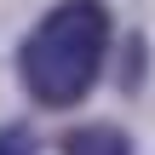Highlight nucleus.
I'll return each instance as SVG.
<instances>
[{
    "instance_id": "1",
    "label": "nucleus",
    "mask_w": 155,
    "mask_h": 155,
    "mask_svg": "<svg viewBox=\"0 0 155 155\" xmlns=\"http://www.w3.org/2000/svg\"><path fill=\"white\" fill-rule=\"evenodd\" d=\"M109 69V6L58 0L17 46V81L40 109H75Z\"/></svg>"
},
{
    "instance_id": "2",
    "label": "nucleus",
    "mask_w": 155,
    "mask_h": 155,
    "mask_svg": "<svg viewBox=\"0 0 155 155\" xmlns=\"http://www.w3.org/2000/svg\"><path fill=\"white\" fill-rule=\"evenodd\" d=\"M58 150H63V155H132V138H127L121 127H104V121H92V127H75V132H63V138H58Z\"/></svg>"
},
{
    "instance_id": "3",
    "label": "nucleus",
    "mask_w": 155,
    "mask_h": 155,
    "mask_svg": "<svg viewBox=\"0 0 155 155\" xmlns=\"http://www.w3.org/2000/svg\"><path fill=\"white\" fill-rule=\"evenodd\" d=\"M0 155H40L29 127H0Z\"/></svg>"
}]
</instances>
